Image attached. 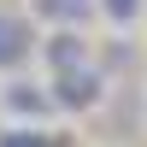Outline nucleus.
I'll return each instance as SVG.
<instances>
[{
    "mask_svg": "<svg viewBox=\"0 0 147 147\" xmlns=\"http://www.w3.org/2000/svg\"><path fill=\"white\" fill-rule=\"evenodd\" d=\"M100 94H106V71L94 65V59L53 71V106H65V112H94Z\"/></svg>",
    "mask_w": 147,
    "mask_h": 147,
    "instance_id": "obj_1",
    "label": "nucleus"
},
{
    "mask_svg": "<svg viewBox=\"0 0 147 147\" xmlns=\"http://www.w3.org/2000/svg\"><path fill=\"white\" fill-rule=\"evenodd\" d=\"M41 53H47V65H82L88 59V41H82V30H59V35H47L41 41Z\"/></svg>",
    "mask_w": 147,
    "mask_h": 147,
    "instance_id": "obj_3",
    "label": "nucleus"
},
{
    "mask_svg": "<svg viewBox=\"0 0 147 147\" xmlns=\"http://www.w3.org/2000/svg\"><path fill=\"white\" fill-rule=\"evenodd\" d=\"M35 12H47L59 30H77V24L94 12V0H35Z\"/></svg>",
    "mask_w": 147,
    "mask_h": 147,
    "instance_id": "obj_5",
    "label": "nucleus"
},
{
    "mask_svg": "<svg viewBox=\"0 0 147 147\" xmlns=\"http://www.w3.org/2000/svg\"><path fill=\"white\" fill-rule=\"evenodd\" d=\"M94 6H100V12H106V18H112V24H136L147 0H94Z\"/></svg>",
    "mask_w": 147,
    "mask_h": 147,
    "instance_id": "obj_7",
    "label": "nucleus"
},
{
    "mask_svg": "<svg viewBox=\"0 0 147 147\" xmlns=\"http://www.w3.org/2000/svg\"><path fill=\"white\" fill-rule=\"evenodd\" d=\"M6 112H18V118H47V112H53V94H41L35 82H12V88H6Z\"/></svg>",
    "mask_w": 147,
    "mask_h": 147,
    "instance_id": "obj_4",
    "label": "nucleus"
},
{
    "mask_svg": "<svg viewBox=\"0 0 147 147\" xmlns=\"http://www.w3.org/2000/svg\"><path fill=\"white\" fill-rule=\"evenodd\" d=\"M0 147H65V141H59L53 129H6Z\"/></svg>",
    "mask_w": 147,
    "mask_h": 147,
    "instance_id": "obj_6",
    "label": "nucleus"
},
{
    "mask_svg": "<svg viewBox=\"0 0 147 147\" xmlns=\"http://www.w3.org/2000/svg\"><path fill=\"white\" fill-rule=\"evenodd\" d=\"M30 47H35V35H30V24H24L18 12H0V71H12V65H24V59H30Z\"/></svg>",
    "mask_w": 147,
    "mask_h": 147,
    "instance_id": "obj_2",
    "label": "nucleus"
}]
</instances>
